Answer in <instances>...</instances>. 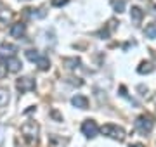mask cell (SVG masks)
Masks as SVG:
<instances>
[{
  "instance_id": "8992f818",
  "label": "cell",
  "mask_w": 156,
  "mask_h": 147,
  "mask_svg": "<svg viewBox=\"0 0 156 147\" xmlns=\"http://www.w3.org/2000/svg\"><path fill=\"white\" fill-rule=\"evenodd\" d=\"M26 33V24L24 23H16L11 26V36L12 38H23Z\"/></svg>"
},
{
  "instance_id": "ffe728a7",
  "label": "cell",
  "mask_w": 156,
  "mask_h": 147,
  "mask_svg": "<svg viewBox=\"0 0 156 147\" xmlns=\"http://www.w3.org/2000/svg\"><path fill=\"white\" fill-rule=\"evenodd\" d=\"M11 12H0V19H2V21H7V19H11Z\"/></svg>"
},
{
  "instance_id": "e0dca14e",
  "label": "cell",
  "mask_w": 156,
  "mask_h": 147,
  "mask_svg": "<svg viewBox=\"0 0 156 147\" xmlns=\"http://www.w3.org/2000/svg\"><path fill=\"white\" fill-rule=\"evenodd\" d=\"M26 57H28V61L37 62L38 57H40V54H38V50H26Z\"/></svg>"
},
{
  "instance_id": "ac0fdd59",
  "label": "cell",
  "mask_w": 156,
  "mask_h": 147,
  "mask_svg": "<svg viewBox=\"0 0 156 147\" xmlns=\"http://www.w3.org/2000/svg\"><path fill=\"white\" fill-rule=\"evenodd\" d=\"M7 71H9V69H7V64L4 61H0V78H4L7 74Z\"/></svg>"
},
{
  "instance_id": "4fadbf2b",
  "label": "cell",
  "mask_w": 156,
  "mask_h": 147,
  "mask_svg": "<svg viewBox=\"0 0 156 147\" xmlns=\"http://www.w3.org/2000/svg\"><path fill=\"white\" fill-rule=\"evenodd\" d=\"M37 66H38L42 71H47V69L50 68V61H49V57H45V56H40L38 57V61H37Z\"/></svg>"
},
{
  "instance_id": "6da1fadb",
  "label": "cell",
  "mask_w": 156,
  "mask_h": 147,
  "mask_svg": "<svg viewBox=\"0 0 156 147\" xmlns=\"http://www.w3.org/2000/svg\"><path fill=\"white\" fill-rule=\"evenodd\" d=\"M38 125L35 123V121H26V123L21 125V133L24 137V140L28 142L30 145H33L37 144V138H38Z\"/></svg>"
},
{
  "instance_id": "ba28073f",
  "label": "cell",
  "mask_w": 156,
  "mask_h": 147,
  "mask_svg": "<svg viewBox=\"0 0 156 147\" xmlns=\"http://www.w3.org/2000/svg\"><path fill=\"white\" fill-rule=\"evenodd\" d=\"M16 52H17V47L16 45H12V43H2L0 45V56H4V57H12V56H16Z\"/></svg>"
},
{
  "instance_id": "52a82bcc",
  "label": "cell",
  "mask_w": 156,
  "mask_h": 147,
  "mask_svg": "<svg viewBox=\"0 0 156 147\" xmlns=\"http://www.w3.org/2000/svg\"><path fill=\"white\" fill-rule=\"evenodd\" d=\"M5 64H7V69H9L11 73H17V71H21V68H23L21 61H19V59H17L16 56H12V57H7Z\"/></svg>"
},
{
  "instance_id": "5b68a950",
  "label": "cell",
  "mask_w": 156,
  "mask_h": 147,
  "mask_svg": "<svg viewBox=\"0 0 156 147\" xmlns=\"http://www.w3.org/2000/svg\"><path fill=\"white\" fill-rule=\"evenodd\" d=\"M16 87H17V90L21 92V94L31 92V90H35V80L30 78V76H23V78H19L16 81Z\"/></svg>"
},
{
  "instance_id": "7a4b0ae2",
  "label": "cell",
  "mask_w": 156,
  "mask_h": 147,
  "mask_svg": "<svg viewBox=\"0 0 156 147\" xmlns=\"http://www.w3.org/2000/svg\"><path fill=\"white\" fill-rule=\"evenodd\" d=\"M134 126H135V130L140 132L142 135H147V133L153 130L154 121H153V118H151L149 114H140V116H137V118H135Z\"/></svg>"
},
{
  "instance_id": "277c9868",
  "label": "cell",
  "mask_w": 156,
  "mask_h": 147,
  "mask_svg": "<svg viewBox=\"0 0 156 147\" xmlns=\"http://www.w3.org/2000/svg\"><path fill=\"white\" fill-rule=\"evenodd\" d=\"M99 126H97V123H95L94 119H85L83 123H82V133H83L87 138H94V137H97V133H99Z\"/></svg>"
},
{
  "instance_id": "9a60e30c",
  "label": "cell",
  "mask_w": 156,
  "mask_h": 147,
  "mask_svg": "<svg viewBox=\"0 0 156 147\" xmlns=\"http://www.w3.org/2000/svg\"><path fill=\"white\" fill-rule=\"evenodd\" d=\"M111 5H113V9H115V12H123L127 4H125V0H113Z\"/></svg>"
},
{
  "instance_id": "5bb4252c",
  "label": "cell",
  "mask_w": 156,
  "mask_h": 147,
  "mask_svg": "<svg viewBox=\"0 0 156 147\" xmlns=\"http://www.w3.org/2000/svg\"><path fill=\"white\" fill-rule=\"evenodd\" d=\"M144 35L147 36V38L154 40V38H156V23L147 24V26H146V29H144Z\"/></svg>"
},
{
  "instance_id": "d6986e66",
  "label": "cell",
  "mask_w": 156,
  "mask_h": 147,
  "mask_svg": "<svg viewBox=\"0 0 156 147\" xmlns=\"http://www.w3.org/2000/svg\"><path fill=\"white\" fill-rule=\"evenodd\" d=\"M66 4H68V0H52V5L54 7H62Z\"/></svg>"
},
{
  "instance_id": "7c38bea8",
  "label": "cell",
  "mask_w": 156,
  "mask_h": 147,
  "mask_svg": "<svg viewBox=\"0 0 156 147\" xmlns=\"http://www.w3.org/2000/svg\"><path fill=\"white\" fill-rule=\"evenodd\" d=\"M62 62H64V66L69 68V69H75V68L80 66V59H78V57H64Z\"/></svg>"
},
{
  "instance_id": "9c48e42d",
  "label": "cell",
  "mask_w": 156,
  "mask_h": 147,
  "mask_svg": "<svg viewBox=\"0 0 156 147\" xmlns=\"http://www.w3.org/2000/svg\"><path fill=\"white\" fill-rule=\"evenodd\" d=\"M71 104L78 109H87L89 108V99H87L85 95H75L71 99Z\"/></svg>"
},
{
  "instance_id": "44dd1931",
  "label": "cell",
  "mask_w": 156,
  "mask_h": 147,
  "mask_svg": "<svg viewBox=\"0 0 156 147\" xmlns=\"http://www.w3.org/2000/svg\"><path fill=\"white\" fill-rule=\"evenodd\" d=\"M130 147H144L142 144H134V145H130Z\"/></svg>"
},
{
  "instance_id": "7402d4cb",
  "label": "cell",
  "mask_w": 156,
  "mask_h": 147,
  "mask_svg": "<svg viewBox=\"0 0 156 147\" xmlns=\"http://www.w3.org/2000/svg\"><path fill=\"white\" fill-rule=\"evenodd\" d=\"M153 9H154V14H156V5H154V7H153Z\"/></svg>"
},
{
  "instance_id": "30bf717a",
  "label": "cell",
  "mask_w": 156,
  "mask_h": 147,
  "mask_svg": "<svg viewBox=\"0 0 156 147\" xmlns=\"http://www.w3.org/2000/svg\"><path fill=\"white\" fill-rule=\"evenodd\" d=\"M142 17H144V12L140 11L139 7H132L130 9V19H132V23L134 24H139L140 21H142Z\"/></svg>"
},
{
  "instance_id": "8fae6325",
  "label": "cell",
  "mask_w": 156,
  "mask_h": 147,
  "mask_svg": "<svg viewBox=\"0 0 156 147\" xmlns=\"http://www.w3.org/2000/svg\"><path fill=\"white\" fill-rule=\"evenodd\" d=\"M154 71V66L151 62H140V66L137 68V73L139 74H149Z\"/></svg>"
},
{
  "instance_id": "3957f363",
  "label": "cell",
  "mask_w": 156,
  "mask_h": 147,
  "mask_svg": "<svg viewBox=\"0 0 156 147\" xmlns=\"http://www.w3.org/2000/svg\"><path fill=\"white\" fill-rule=\"evenodd\" d=\"M101 132H102L104 137H109V138H113V140H118V142L125 140V130H123L122 126H118V125L108 123V125H104V126L101 128Z\"/></svg>"
},
{
  "instance_id": "2e32d148",
  "label": "cell",
  "mask_w": 156,
  "mask_h": 147,
  "mask_svg": "<svg viewBox=\"0 0 156 147\" xmlns=\"http://www.w3.org/2000/svg\"><path fill=\"white\" fill-rule=\"evenodd\" d=\"M7 102H9V92L5 88H0V108L7 106Z\"/></svg>"
}]
</instances>
